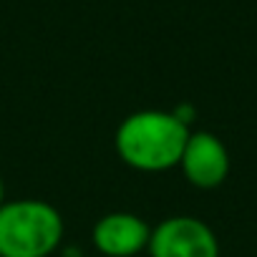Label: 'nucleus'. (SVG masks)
<instances>
[{"label": "nucleus", "instance_id": "1", "mask_svg": "<svg viewBox=\"0 0 257 257\" xmlns=\"http://www.w3.org/2000/svg\"><path fill=\"white\" fill-rule=\"evenodd\" d=\"M189 134V123L177 111L142 108L118 123L113 147L126 167L144 174H159L179 167Z\"/></svg>", "mask_w": 257, "mask_h": 257}, {"label": "nucleus", "instance_id": "2", "mask_svg": "<svg viewBox=\"0 0 257 257\" xmlns=\"http://www.w3.org/2000/svg\"><path fill=\"white\" fill-rule=\"evenodd\" d=\"M66 224L46 199H8L0 207V257H51Z\"/></svg>", "mask_w": 257, "mask_h": 257}, {"label": "nucleus", "instance_id": "3", "mask_svg": "<svg viewBox=\"0 0 257 257\" xmlns=\"http://www.w3.org/2000/svg\"><path fill=\"white\" fill-rule=\"evenodd\" d=\"M149 257H219L214 229L199 217L174 214L152 227Z\"/></svg>", "mask_w": 257, "mask_h": 257}, {"label": "nucleus", "instance_id": "4", "mask_svg": "<svg viewBox=\"0 0 257 257\" xmlns=\"http://www.w3.org/2000/svg\"><path fill=\"white\" fill-rule=\"evenodd\" d=\"M184 179L197 189H217L229 174V152L212 132H192L179 159Z\"/></svg>", "mask_w": 257, "mask_h": 257}, {"label": "nucleus", "instance_id": "5", "mask_svg": "<svg viewBox=\"0 0 257 257\" xmlns=\"http://www.w3.org/2000/svg\"><path fill=\"white\" fill-rule=\"evenodd\" d=\"M152 227L134 212H108L96 219L91 242L103 257H137L147 252Z\"/></svg>", "mask_w": 257, "mask_h": 257}, {"label": "nucleus", "instance_id": "6", "mask_svg": "<svg viewBox=\"0 0 257 257\" xmlns=\"http://www.w3.org/2000/svg\"><path fill=\"white\" fill-rule=\"evenodd\" d=\"M8 199H6V182H3V174H0V207H3Z\"/></svg>", "mask_w": 257, "mask_h": 257}]
</instances>
